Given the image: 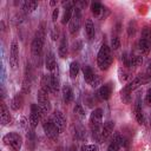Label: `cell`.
<instances>
[{
	"mask_svg": "<svg viewBox=\"0 0 151 151\" xmlns=\"http://www.w3.org/2000/svg\"><path fill=\"white\" fill-rule=\"evenodd\" d=\"M83 74H84V79L87 84H90L92 87H97L100 84V78L94 74V72L92 71V68L90 66H84L83 67Z\"/></svg>",
	"mask_w": 151,
	"mask_h": 151,
	"instance_id": "8992f818",
	"label": "cell"
},
{
	"mask_svg": "<svg viewBox=\"0 0 151 151\" xmlns=\"http://www.w3.org/2000/svg\"><path fill=\"white\" fill-rule=\"evenodd\" d=\"M85 32H86V35L90 40L93 39V37H94V25H93L91 19H87L86 22H85Z\"/></svg>",
	"mask_w": 151,
	"mask_h": 151,
	"instance_id": "603a6c76",
	"label": "cell"
},
{
	"mask_svg": "<svg viewBox=\"0 0 151 151\" xmlns=\"http://www.w3.org/2000/svg\"><path fill=\"white\" fill-rule=\"evenodd\" d=\"M80 21H81V9L79 7H76L74 8V12H73V15H72V18L70 20V25H68L70 32L72 34H76L79 31Z\"/></svg>",
	"mask_w": 151,
	"mask_h": 151,
	"instance_id": "52a82bcc",
	"label": "cell"
},
{
	"mask_svg": "<svg viewBox=\"0 0 151 151\" xmlns=\"http://www.w3.org/2000/svg\"><path fill=\"white\" fill-rule=\"evenodd\" d=\"M101 11H103L101 4H99V2H92V4H91V12L93 13V15L98 17V15L101 13Z\"/></svg>",
	"mask_w": 151,
	"mask_h": 151,
	"instance_id": "4316f807",
	"label": "cell"
},
{
	"mask_svg": "<svg viewBox=\"0 0 151 151\" xmlns=\"http://www.w3.org/2000/svg\"><path fill=\"white\" fill-rule=\"evenodd\" d=\"M70 151H77V149H76V146H74V145H72V146L70 147Z\"/></svg>",
	"mask_w": 151,
	"mask_h": 151,
	"instance_id": "f35d334b",
	"label": "cell"
},
{
	"mask_svg": "<svg viewBox=\"0 0 151 151\" xmlns=\"http://www.w3.org/2000/svg\"><path fill=\"white\" fill-rule=\"evenodd\" d=\"M73 12H74L73 6H66L65 12H64V15H63V19H61V22H63V24L70 22L71 18H72V15H73Z\"/></svg>",
	"mask_w": 151,
	"mask_h": 151,
	"instance_id": "cb8c5ba5",
	"label": "cell"
},
{
	"mask_svg": "<svg viewBox=\"0 0 151 151\" xmlns=\"http://www.w3.org/2000/svg\"><path fill=\"white\" fill-rule=\"evenodd\" d=\"M37 99H38V105L40 107V110L42 111V113H47L51 110V104H50V99L48 96L45 91L40 90L37 94Z\"/></svg>",
	"mask_w": 151,
	"mask_h": 151,
	"instance_id": "9c48e42d",
	"label": "cell"
},
{
	"mask_svg": "<svg viewBox=\"0 0 151 151\" xmlns=\"http://www.w3.org/2000/svg\"><path fill=\"white\" fill-rule=\"evenodd\" d=\"M38 7V2L34 0H27L22 4V9L25 13H32Z\"/></svg>",
	"mask_w": 151,
	"mask_h": 151,
	"instance_id": "7402d4cb",
	"label": "cell"
},
{
	"mask_svg": "<svg viewBox=\"0 0 151 151\" xmlns=\"http://www.w3.org/2000/svg\"><path fill=\"white\" fill-rule=\"evenodd\" d=\"M42 114H44V113H42V111L40 110L39 105H37V104H32V105H31L29 124H31V127H32V129L37 127V125L39 124V122H40Z\"/></svg>",
	"mask_w": 151,
	"mask_h": 151,
	"instance_id": "ba28073f",
	"label": "cell"
},
{
	"mask_svg": "<svg viewBox=\"0 0 151 151\" xmlns=\"http://www.w3.org/2000/svg\"><path fill=\"white\" fill-rule=\"evenodd\" d=\"M112 64V55H111V50L110 47L104 44L101 45L99 52H98V55H97V65L100 70L103 71H106Z\"/></svg>",
	"mask_w": 151,
	"mask_h": 151,
	"instance_id": "7a4b0ae2",
	"label": "cell"
},
{
	"mask_svg": "<svg viewBox=\"0 0 151 151\" xmlns=\"http://www.w3.org/2000/svg\"><path fill=\"white\" fill-rule=\"evenodd\" d=\"M113 129H114V122L112 120H107L104 123L103 129H101V136H100V142L99 143H104L106 142L110 136L113 133Z\"/></svg>",
	"mask_w": 151,
	"mask_h": 151,
	"instance_id": "7c38bea8",
	"label": "cell"
},
{
	"mask_svg": "<svg viewBox=\"0 0 151 151\" xmlns=\"http://www.w3.org/2000/svg\"><path fill=\"white\" fill-rule=\"evenodd\" d=\"M79 72V64L77 61H72L70 65V76L72 78H76Z\"/></svg>",
	"mask_w": 151,
	"mask_h": 151,
	"instance_id": "83f0119b",
	"label": "cell"
},
{
	"mask_svg": "<svg viewBox=\"0 0 151 151\" xmlns=\"http://www.w3.org/2000/svg\"><path fill=\"white\" fill-rule=\"evenodd\" d=\"M111 47H112L113 50H118V48L120 47V40H119L118 37H113V38L111 39Z\"/></svg>",
	"mask_w": 151,
	"mask_h": 151,
	"instance_id": "1f68e13d",
	"label": "cell"
},
{
	"mask_svg": "<svg viewBox=\"0 0 151 151\" xmlns=\"http://www.w3.org/2000/svg\"><path fill=\"white\" fill-rule=\"evenodd\" d=\"M145 103H146V105L151 106V88H149V90L146 91V94H145Z\"/></svg>",
	"mask_w": 151,
	"mask_h": 151,
	"instance_id": "d590c367",
	"label": "cell"
},
{
	"mask_svg": "<svg viewBox=\"0 0 151 151\" xmlns=\"http://www.w3.org/2000/svg\"><path fill=\"white\" fill-rule=\"evenodd\" d=\"M112 94V84L111 83H106L104 85H101L97 92V97L100 100H107Z\"/></svg>",
	"mask_w": 151,
	"mask_h": 151,
	"instance_id": "5bb4252c",
	"label": "cell"
},
{
	"mask_svg": "<svg viewBox=\"0 0 151 151\" xmlns=\"http://www.w3.org/2000/svg\"><path fill=\"white\" fill-rule=\"evenodd\" d=\"M45 65H46V68L48 71H54L57 68V61H55V57L54 54L50 51L47 54H46V58H45Z\"/></svg>",
	"mask_w": 151,
	"mask_h": 151,
	"instance_id": "e0dca14e",
	"label": "cell"
},
{
	"mask_svg": "<svg viewBox=\"0 0 151 151\" xmlns=\"http://www.w3.org/2000/svg\"><path fill=\"white\" fill-rule=\"evenodd\" d=\"M0 119H1L2 125H7L8 123H11V119H12L9 114V110L7 109L4 101H1V106H0Z\"/></svg>",
	"mask_w": 151,
	"mask_h": 151,
	"instance_id": "9a60e30c",
	"label": "cell"
},
{
	"mask_svg": "<svg viewBox=\"0 0 151 151\" xmlns=\"http://www.w3.org/2000/svg\"><path fill=\"white\" fill-rule=\"evenodd\" d=\"M58 15H59V9H58V8H54L53 14H52V20H53V21H55V20H57V18H58Z\"/></svg>",
	"mask_w": 151,
	"mask_h": 151,
	"instance_id": "74e56055",
	"label": "cell"
},
{
	"mask_svg": "<svg viewBox=\"0 0 151 151\" xmlns=\"http://www.w3.org/2000/svg\"><path fill=\"white\" fill-rule=\"evenodd\" d=\"M22 104H24V97H22V94H20V93L15 94V96L13 97V99L11 100V107H12V110H14V111H18L19 109H21Z\"/></svg>",
	"mask_w": 151,
	"mask_h": 151,
	"instance_id": "d6986e66",
	"label": "cell"
},
{
	"mask_svg": "<svg viewBox=\"0 0 151 151\" xmlns=\"http://www.w3.org/2000/svg\"><path fill=\"white\" fill-rule=\"evenodd\" d=\"M19 64V46L15 40L11 44V54H9V65L12 68H15Z\"/></svg>",
	"mask_w": 151,
	"mask_h": 151,
	"instance_id": "8fae6325",
	"label": "cell"
},
{
	"mask_svg": "<svg viewBox=\"0 0 151 151\" xmlns=\"http://www.w3.org/2000/svg\"><path fill=\"white\" fill-rule=\"evenodd\" d=\"M142 39H144L145 41H147V42L151 45V28L145 27V28L142 31Z\"/></svg>",
	"mask_w": 151,
	"mask_h": 151,
	"instance_id": "f1b7e54d",
	"label": "cell"
},
{
	"mask_svg": "<svg viewBox=\"0 0 151 151\" xmlns=\"http://www.w3.org/2000/svg\"><path fill=\"white\" fill-rule=\"evenodd\" d=\"M42 129L45 131V134L50 139H52V140H57L58 139L60 131L51 119H44L42 120Z\"/></svg>",
	"mask_w": 151,
	"mask_h": 151,
	"instance_id": "5b68a950",
	"label": "cell"
},
{
	"mask_svg": "<svg viewBox=\"0 0 151 151\" xmlns=\"http://www.w3.org/2000/svg\"><path fill=\"white\" fill-rule=\"evenodd\" d=\"M122 60H123V63H124V65H125L126 67H130V66H131V57H129L127 53H124V54H123Z\"/></svg>",
	"mask_w": 151,
	"mask_h": 151,
	"instance_id": "836d02e7",
	"label": "cell"
},
{
	"mask_svg": "<svg viewBox=\"0 0 151 151\" xmlns=\"http://www.w3.org/2000/svg\"><path fill=\"white\" fill-rule=\"evenodd\" d=\"M67 51H68V42H67V38L65 34L61 35V40L59 44V48H58V53L60 58H66L67 55Z\"/></svg>",
	"mask_w": 151,
	"mask_h": 151,
	"instance_id": "2e32d148",
	"label": "cell"
},
{
	"mask_svg": "<svg viewBox=\"0 0 151 151\" xmlns=\"http://www.w3.org/2000/svg\"><path fill=\"white\" fill-rule=\"evenodd\" d=\"M4 143L12 150V151H19L22 144V138L17 132H9L2 138Z\"/></svg>",
	"mask_w": 151,
	"mask_h": 151,
	"instance_id": "277c9868",
	"label": "cell"
},
{
	"mask_svg": "<svg viewBox=\"0 0 151 151\" xmlns=\"http://www.w3.org/2000/svg\"><path fill=\"white\" fill-rule=\"evenodd\" d=\"M41 90L45 91L46 93L51 92V88H50V76H47V74L42 76V78H41Z\"/></svg>",
	"mask_w": 151,
	"mask_h": 151,
	"instance_id": "484cf974",
	"label": "cell"
},
{
	"mask_svg": "<svg viewBox=\"0 0 151 151\" xmlns=\"http://www.w3.org/2000/svg\"><path fill=\"white\" fill-rule=\"evenodd\" d=\"M134 116H136V119L139 124H144V114H143V109H142V105H140L139 97L137 98L136 104H134Z\"/></svg>",
	"mask_w": 151,
	"mask_h": 151,
	"instance_id": "ac0fdd59",
	"label": "cell"
},
{
	"mask_svg": "<svg viewBox=\"0 0 151 151\" xmlns=\"http://www.w3.org/2000/svg\"><path fill=\"white\" fill-rule=\"evenodd\" d=\"M50 119L55 124V126L59 129L60 132L64 131V129L66 126V118H65V116L61 111H54Z\"/></svg>",
	"mask_w": 151,
	"mask_h": 151,
	"instance_id": "30bf717a",
	"label": "cell"
},
{
	"mask_svg": "<svg viewBox=\"0 0 151 151\" xmlns=\"http://www.w3.org/2000/svg\"><path fill=\"white\" fill-rule=\"evenodd\" d=\"M61 93H63V99L66 104H70L73 99V92H72V88L68 86V85H64L63 86V90H61Z\"/></svg>",
	"mask_w": 151,
	"mask_h": 151,
	"instance_id": "ffe728a7",
	"label": "cell"
},
{
	"mask_svg": "<svg viewBox=\"0 0 151 151\" xmlns=\"http://www.w3.org/2000/svg\"><path fill=\"white\" fill-rule=\"evenodd\" d=\"M125 145H126V143H125V138L122 137L120 133H114L112 142L109 144L107 151H118L122 146H125Z\"/></svg>",
	"mask_w": 151,
	"mask_h": 151,
	"instance_id": "4fadbf2b",
	"label": "cell"
},
{
	"mask_svg": "<svg viewBox=\"0 0 151 151\" xmlns=\"http://www.w3.org/2000/svg\"><path fill=\"white\" fill-rule=\"evenodd\" d=\"M58 34H59V32H58V27H53V29H52V33H51V37H52V39L53 40H55L57 38H58Z\"/></svg>",
	"mask_w": 151,
	"mask_h": 151,
	"instance_id": "8d00e7d4",
	"label": "cell"
},
{
	"mask_svg": "<svg viewBox=\"0 0 151 151\" xmlns=\"http://www.w3.org/2000/svg\"><path fill=\"white\" fill-rule=\"evenodd\" d=\"M98 145L96 144H87L81 146V151H98Z\"/></svg>",
	"mask_w": 151,
	"mask_h": 151,
	"instance_id": "4dcf8cb0",
	"label": "cell"
},
{
	"mask_svg": "<svg viewBox=\"0 0 151 151\" xmlns=\"http://www.w3.org/2000/svg\"><path fill=\"white\" fill-rule=\"evenodd\" d=\"M101 120H103V110L101 109H96L92 111L90 116V127L92 132V137L97 140L100 142V136H101Z\"/></svg>",
	"mask_w": 151,
	"mask_h": 151,
	"instance_id": "6da1fadb",
	"label": "cell"
},
{
	"mask_svg": "<svg viewBox=\"0 0 151 151\" xmlns=\"http://www.w3.org/2000/svg\"><path fill=\"white\" fill-rule=\"evenodd\" d=\"M150 47H151V45L147 42V41H145L144 39H139V41H138V50L142 52V53H149V51H150Z\"/></svg>",
	"mask_w": 151,
	"mask_h": 151,
	"instance_id": "d4e9b609",
	"label": "cell"
},
{
	"mask_svg": "<svg viewBox=\"0 0 151 151\" xmlns=\"http://www.w3.org/2000/svg\"><path fill=\"white\" fill-rule=\"evenodd\" d=\"M44 44H45V29L41 27L35 33L34 39H33L32 45H31V51H32V54H33L34 58H40L41 57Z\"/></svg>",
	"mask_w": 151,
	"mask_h": 151,
	"instance_id": "3957f363",
	"label": "cell"
},
{
	"mask_svg": "<svg viewBox=\"0 0 151 151\" xmlns=\"http://www.w3.org/2000/svg\"><path fill=\"white\" fill-rule=\"evenodd\" d=\"M127 33L129 35H133L136 33V22L134 21H130L129 22V27H127Z\"/></svg>",
	"mask_w": 151,
	"mask_h": 151,
	"instance_id": "d6a6232c",
	"label": "cell"
},
{
	"mask_svg": "<svg viewBox=\"0 0 151 151\" xmlns=\"http://www.w3.org/2000/svg\"><path fill=\"white\" fill-rule=\"evenodd\" d=\"M74 113H77V114H79V116H84V114H85V113H84V110H83V107H81L80 104H77V105H76V107H74Z\"/></svg>",
	"mask_w": 151,
	"mask_h": 151,
	"instance_id": "e575fe53",
	"label": "cell"
},
{
	"mask_svg": "<svg viewBox=\"0 0 151 151\" xmlns=\"http://www.w3.org/2000/svg\"><path fill=\"white\" fill-rule=\"evenodd\" d=\"M142 63H143V58H142L140 55H134V57H131V66H130V67H136V66H139Z\"/></svg>",
	"mask_w": 151,
	"mask_h": 151,
	"instance_id": "f546056e",
	"label": "cell"
},
{
	"mask_svg": "<svg viewBox=\"0 0 151 151\" xmlns=\"http://www.w3.org/2000/svg\"><path fill=\"white\" fill-rule=\"evenodd\" d=\"M50 88L52 93H57L59 91V78L54 73L50 74Z\"/></svg>",
	"mask_w": 151,
	"mask_h": 151,
	"instance_id": "44dd1931",
	"label": "cell"
}]
</instances>
